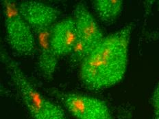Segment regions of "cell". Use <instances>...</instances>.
Segmentation results:
<instances>
[{
  "instance_id": "3957f363",
  "label": "cell",
  "mask_w": 159,
  "mask_h": 119,
  "mask_svg": "<svg viewBox=\"0 0 159 119\" xmlns=\"http://www.w3.org/2000/svg\"><path fill=\"white\" fill-rule=\"evenodd\" d=\"M6 38L10 47L16 54L30 56L37 45L36 37L30 26L23 18L18 4L11 0L2 2Z\"/></svg>"
},
{
  "instance_id": "6da1fadb",
  "label": "cell",
  "mask_w": 159,
  "mask_h": 119,
  "mask_svg": "<svg viewBox=\"0 0 159 119\" xmlns=\"http://www.w3.org/2000/svg\"><path fill=\"white\" fill-rule=\"evenodd\" d=\"M134 24L106 36L80 64L79 77L84 86L99 91L121 82L126 73Z\"/></svg>"
},
{
  "instance_id": "8992f818",
  "label": "cell",
  "mask_w": 159,
  "mask_h": 119,
  "mask_svg": "<svg viewBox=\"0 0 159 119\" xmlns=\"http://www.w3.org/2000/svg\"><path fill=\"white\" fill-rule=\"evenodd\" d=\"M73 13L78 39L84 44L89 53L104 36L93 16L83 3H78L75 6Z\"/></svg>"
},
{
  "instance_id": "8fae6325",
  "label": "cell",
  "mask_w": 159,
  "mask_h": 119,
  "mask_svg": "<svg viewBox=\"0 0 159 119\" xmlns=\"http://www.w3.org/2000/svg\"><path fill=\"white\" fill-rule=\"evenodd\" d=\"M132 117V110L130 107H124L121 110L117 119H131Z\"/></svg>"
},
{
  "instance_id": "ba28073f",
  "label": "cell",
  "mask_w": 159,
  "mask_h": 119,
  "mask_svg": "<svg viewBox=\"0 0 159 119\" xmlns=\"http://www.w3.org/2000/svg\"><path fill=\"white\" fill-rule=\"evenodd\" d=\"M49 32L50 29L36 35L39 48V68L43 76L48 80H51L53 78L57 68L59 58L52 48Z\"/></svg>"
},
{
  "instance_id": "5b68a950",
  "label": "cell",
  "mask_w": 159,
  "mask_h": 119,
  "mask_svg": "<svg viewBox=\"0 0 159 119\" xmlns=\"http://www.w3.org/2000/svg\"><path fill=\"white\" fill-rule=\"evenodd\" d=\"M18 8L35 35L51 29L61 15V11L54 6L36 1L21 2Z\"/></svg>"
},
{
  "instance_id": "9c48e42d",
  "label": "cell",
  "mask_w": 159,
  "mask_h": 119,
  "mask_svg": "<svg viewBox=\"0 0 159 119\" xmlns=\"http://www.w3.org/2000/svg\"><path fill=\"white\" fill-rule=\"evenodd\" d=\"M124 7L121 0H96L93 2V8L98 18L107 26L117 20Z\"/></svg>"
},
{
  "instance_id": "7a4b0ae2",
  "label": "cell",
  "mask_w": 159,
  "mask_h": 119,
  "mask_svg": "<svg viewBox=\"0 0 159 119\" xmlns=\"http://www.w3.org/2000/svg\"><path fill=\"white\" fill-rule=\"evenodd\" d=\"M1 60L32 119H67L62 107L43 95L4 50L1 52Z\"/></svg>"
},
{
  "instance_id": "277c9868",
  "label": "cell",
  "mask_w": 159,
  "mask_h": 119,
  "mask_svg": "<svg viewBox=\"0 0 159 119\" xmlns=\"http://www.w3.org/2000/svg\"><path fill=\"white\" fill-rule=\"evenodd\" d=\"M50 92L75 119H114L108 105L100 98L54 89Z\"/></svg>"
},
{
  "instance_id": "30bf717a",
  "label": "cell",
  "mask_w": 159,
  "mask_h": 119,
  "mask_svg": "<svg viewBox=\"0 0 159 119\" xmlns=\"http://www.w3.org/2000/svg\"><path fill=\"white\" fill-rule=\"evenodd\" d=\"M151 103L153 109L152 119H159V83L157 85L152 94Z\"/></svg>"
},
{
  "instance_id": "52a82bcc",
  "label": "cell",
  "mask_w": 159,
  "mask_h": 119,
  "mask_svg": "<svg viewBox=\"0 0 159 119\" xmlns=\"http://www.w3.org/2000/svg\"><path fill=\"white\" fill-rule=\"evenodd\" d=\"M49 39L52 48L58 57L70 55L78 39L74 19H66L53 25Z\"/></svg>"
}]
</instances>
